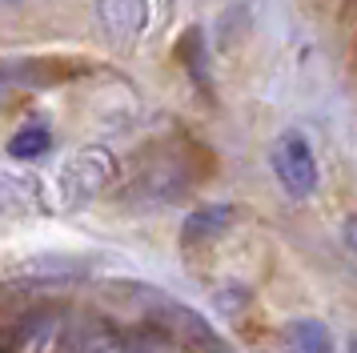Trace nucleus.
Wrapping results in <instances>:
<instances>
[{
	"instance_id": "nucleus-6",
	"label": "nucleus",
	"mask_w": 357,
	"mask_h": 353,
	"mask_svg": "<svg viewBox=\"0 0 357 353\" xmlns=\"http://www.w3.org/2000/svg\"><path fill=\"white\" fill-rule=\"evenodd\" d=\"M52 149V133L45 121H33V125H24L13 133V141H8V157H17V160H36V157H45Z\"/></svg>"
},
{
	"instance_id": "nucleus-8",
	"label": "nucleus",
	"mask_w": 357,
	"mask_h": 353,
	"mask_svg": "<svg viewBox=\"0 0 357 353\" xmlns=\"http://www.w3.org/2000/svg\"><path fill=\"white\" fill-rule=\"evenodd\" d=\"M36 68H40V64H33V61H0V96L17 93V89H24V84H33Z\"/></svg>"
},
{
	"instance_id": "nucleus-5",
	"label": "nucleus",
	"mask_w": 357,
	"mask_h": 353,
	"mask_svg": "<svg viewBox=\"0 0 357 353\" xmlns=\"http://www.w3.org/2000/svg\"><path fill=\"white\" fill-rule=\"evenodd\" d=\"M229 221H233V209H229V205H205V209H197L193 217L185 221L181 241H185V245L213 241V237H221V233L229 229Z\"/></svg>"
},
{
	"instance_id": "nucleus-4",
	"label": "nucleus",
	"mask_w": 357,
	"mask_h": 353,
	"mask_svg": "<svg viewBox=\"0 0 357 353\" xmlns=\"http://www.w3.org/2000/svg\"><path fill=\"white\" fill-rule=\"evenodd\" d=\"M285 350L289 353H333V337L321 321L297 317L285 325Z\"/></svg>"
},
{
	"instance_id": "nucleus-1",
	"label": "nucleus",
	"mask_w": 357,
	"mask_h": 353,
	"mask_svg": "<svg viewBox=\"0 0 357 353\" xmlns=\"http://www.w3.org/2000/svg\"><path fill=\"white\" fill-rule=\"evenodd\" d=\"M269 165H273L277 185L289 197L305 201V197L317 193V181H321L317 157H313V149H309V141L301 133H281L273 141V149H269Z\"/></svg>"
},
{
	"instance_id": "nucleus-9",
	"label": "nucleus",
	"mask_w": 357,
	"mask_h": 353,
	"mask_svg": "<svg viewBox=\"0 0 357 353\" xmlns=\"http://www.w3.org/2000/svg\"><path fill=\"white\" fill-rule=\"evenodd\" d=\"M345 245H349V253L357 257V213L345 221Z\"/></svg>"
},
{
	"instance_id": "nucleus-10",
	"label": "nucleus",
	"mask_w": 357,
	"mask_h": 353,
	"mask_svg": "<svg viewBox=\"0 0 357 353\" xmlns=\"http://www.w3.org/2000/svg\"><path fill=\"white\" fill-rule=\"evenodd\" d=\"M349 353H357V333H354V337H349Z\"/></svg>"
},
{
	"instance_id": "nucleus-7",
	"label": "nucleus",
	"mask_w": 357,
	"mask_h": 353,
	"mask_svg": "<svg viewBox=\"0 0 357 353\" xmlns=\"http://www.w3.org/2000/svg\"><path fill=\"white\" fill-rule=\"evenodd\" d=\"M29 205H36V189L29 181L0 173V213H24Z\"/></svg>"
},
{
	"instance_id": "nucleus-2",
	"label": "nucleus",
	"mask_w": 357,
	"mask_h": 353,
	"mask_svg": "<svg viewBox=\"0 0 357 353\" xmlns=\"http://www.w3.org/2000/svg\"><path fill=\"white\" fill-rule=\"evenodd\" d=\"M113 176V157L105 149H84L61 169V201L65 205H84L93 193H100Z\"/></svg>"
},
{
	"instance_id": "nucleus-3",
	"label": "nucleus",
	"mask_w": 357,
	"mask_h": 353,
	"mask_svg": "<svg viewBox=\"0 0 357 353\" xmlns=\"http://www.w3.org/2000/svg\"><path fill=\"white\" fill-rule=\"evenodd\" d=\"M97 16L109 36L129 40V36H137L145 29L149 8H145V0H97Z\"/></svg>"
}]
</instances>
